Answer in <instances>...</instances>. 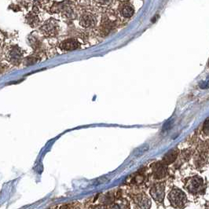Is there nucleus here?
I'll return each mask as SVG.
<instances>
[{
  "label": "nucleus",
  "instance_id": "1",
  "mask_svg": "<svg viewBox=\"0 0 209 209\" xmlns=\"http://www.w3.org/2000/svg\"><path fill=\"white\" fill-rule=\"evenodd\" d=\"M168 197L171 205L176 209L183 208L187 201L184 192L178 188H174L173 189H172Z\"/></svg>",
  "mask_w": 209,
  "mask_h": 209
},
{
  "label": "nucleus",
  "instance_id": "2",
  "mask_svg": "<svg viewBox=\"0 0 209 209\" xmlns=\"http://www.w3.org/2000/svg\"><path fill=\"white\" fill-rule=\"evenodd\" d=\"M79 25L84 29H94L98 24V18L96 14L92 10H83L79 15Z\"/></svg>",
  "mask_w": 209,
  "mask_h": 209
},
{
  "label": "nucleus",
  "instance_id": "3",
  "mask_svg": "<svg viewBox=\"0 0 209 209\" xmlns=\"http://www.w3.org/2000/svg\"><path fill=\"white\" fill-rule=\"evenodd\" d=\"M59 24L54 18L46 21L40 29V32L43 34V36L49 38L56 37L59 32Z\"/></svg>",
  "mask_w": 209,
  "mask_h": 209
},
{
  "label": "nucleus",
  "instance_id": "4",
  "mask_svg": "<svg viewBox=\"0 0 209 209\" xmlns=\"http://www.w3.org/2000/svg\"><path fill=\"white\" fill-rule=\"evenodd\" d=\"M185 187L189 193L193 194L202 193V190H204V181L202 178L199 176H193L189 178L186 182Z\"/></svg>",
  "mask_w": 209,
  "mask_h": 209
},
{
  "label": "nucleus",
  "instance_id": "5",
  "mask_svg": "<svg viewBox=\"0 0 209 209\" xmlns=\"http://www.w3.org/2000/svg\"><path fill=\"white\" fill-rule=\"evenodd\" d=\"M133 204L135 209H149L151 200L145 193H138L132 197Z\"/></svg>",
  "mask_w": 209,
  "mask_h": 209
},
{
  "label": "nucleus",
  "instance_id": "6",
  "mask_svg": "<svg viewBox=\"0 0 209 209\" xmlns=\"http://www.w3.org/2000/svg\"><path fill=\"white\" fill-rule=\"evenodd\" d=\"M6 60L13 64H20L23 58V51L21 49L17 46H13L10 47L6 53Z\"/></svg>",
  "mask_w": 209,
  "mask_h": 209
},
{
  "label": "nucleus",
  "instance_id": "7",
  "mask_svg": "<svg viewBox=\"0 0 209 209\" xmlns=\"http://www.w3.org/2000/svg\"><path fill=\"white\" fill-rule=\"evenodd\" d=\"M165 186L164 183H156L150 189V195L156 201L161 203L164 198Z\"/></svg>",
  "mask_w": 209,
  "mask_h": 209
},
{
  "label": "nucleus",
  "instance_id": "8",
  "mask_svg": "<svg viewBox=\"0 0 209 209\" xmlns=\"http://www.w3.org/2000/svg\"><path fill=\"white\" fill-rule=\"evenodd\" d=\"M152 172L153 177L157 179H161L164 178L168 174L167 165L164 163H157L154 164L152 167Z\"/></svg>",
  "mask_w": 209,
  "mask_h": 209
},
{
  "label": "nucleus",
  "instance_id": "9",
  "mask_svg": "<svg viewBox=\"0 0 209 209\" xmlns=\"http://www.w3.org/2000/svg\"><path fill=\"white\" fill-rule=\"evenodd\" d=\"M134 14V9L132 6L128 4L127 2H124V4L120 5L118 9L119 17L124 19H130L133 17Z\"/></svg>",
  "mask_w": 209,
  "mask_h": 209
},
{
  "label": "nucleus",
  "instance_id": "10",
  "mask_svg": "<svg viewBox=\"0 0 209 209\" xmlns=\"http://www.w3.org/2000/svg\"><path fill=\"white\" fill-rule=\"evenodd\" d=\"M80 46L78 40L75 39H67L60 43V48L64 51H72L78 49Z\"/></svg>",
  "mask_w": 209,
  "mask_h": 209
},
{
  "label": "nucleus",
  "instance_id": "11",
  "mask_svg": "<svg viewBox=\"0 0 209 209\" xmlns=\"http://www.w3.org/2000/svg\"><path fill=\"white\" fill-rule=\"evenodd\" d=\"M106 209H130V203L124 198H118L106 206Z\"/></svg>",
  "mask_w": 209,
  "mask_h": 209
},
{
  "label": "nucleus",
  "instance_id": "12",
  "mask_svg": "<svg viewBox=\"0 0 209 209\" xmlns=\"http://www.w3.org/2000/svg\"><path fill=\"white\" fill-rule=\"evenodd\" d=\"M25 20L27 22L28 25L32 28H36L40 25V20L39 17V15L32 12L29 13L26 17H25Z\"/></svg>",
  "mask_w": 209,
  "mask_h": 209
},
{
  "label": "nucleus",
  "instance_id": "13",
  "mask_svg": "<svg viewBox=\"0 0 209 209\" xmlns=\"http://www.w3.org/2000/svg\"><path fill=\"white\" fill-rule=\"evenodd\" d=\"M178 150L177 149H172L171 150L170 152H168L166 155L163 158V161L162 162L165 165H168L171 164L174 161L176 160L178 157Z\"/></svg>",
  "mask_w": 209,
  "mask_h": 209
},
{
  "label": "nucleus",
  "instance_id": "14",
  "mask_svg": "<svg viewBox=\"0 0 209 209\" xmlns=\"http://www.w3.org/2000/svg\"><path fill=\"white\" fill-rule=\"evenodd\" d=\"M203 131L206 134L209 135V119H207L204 124V127H203Z\"/></svg>",
  "mask_w": 209,
  "mask_h": 209
},
{
  "label": "nucleus",
  "instance_id": "15",
  "mask_svg": "<svg viewBox=\"0 0 209 209\" xmlns=\"http://www.w3.org/2000/svg\"><path fill=\"white\" fill-rule=\"evenodd\" d=\"M200 87L201 88V89H207V88H209L208 81H202L200 83Z\"/></svg>",
  "mask_w": 209,
  "mask_h": 209
},
{
  "label": "nucleus",
  "instance_id": "16",
  "mask_svg": "<svg viewBox=\"0 0 209 209\" xmlns=\"http://www.w3.org/2000/svg\"><path fill=\"white\" fill-rule=\"evenodd\" d=\"M74 209H79V208H74Z\"/></svg>",
  "mask_w": 209,
  "mask_h": 209
}]
</instances>
